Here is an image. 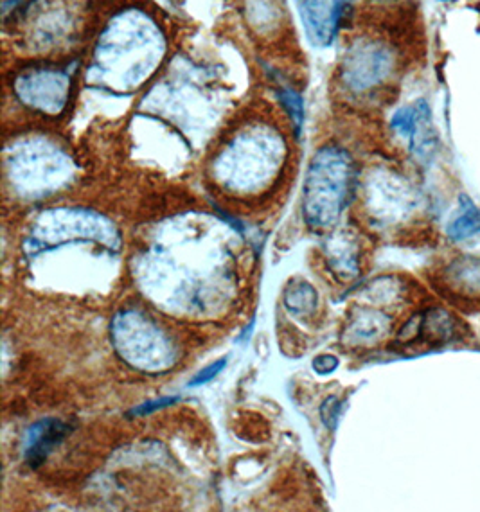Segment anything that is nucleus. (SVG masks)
<instances>
[{
    "label": "nucleus",
    "mask_w": 480,
    "mask_h": 512,
    "mask_svg": "<svg viewBox=\"0 0 480 512\" xmlns=\"http://www.w3.org/2000/svg\"><path fill=\"white\" fill-rule=\"evenodd\" d=\"M177 398H162L159 401H150V403H144L141 407L134 408L130 414L132 415H148L160 410V408L168 407L171 403H175Z\"/></svg>",
    "instance_id": "6ab92c4d"
},
{
    "label": "nucleus",
    "mask_w": 480,
    "mask_h": 512,
    "mask_svg": "<svg viewBox=\"0 0 480 512\" xmlns=\"http://www.w3.org/2000/svg\"><path fill=\"white\" fill-rule=\"evenodd\" d=\"M340 412H342V403L337 396H331V398L324 401V405L320 407V419L322 423L328 426L329 430H335L337 428L338 419H340Z\"/></svg>",
    "instance_id": "dca6fc26"
},
{
    "label": "nucleus",
    "mask_w": 480,
    "mask_h": 512,
    "mask_svg": "<svg viewBox=\"0 0 480 512\" xmlns=\"http://www.w3.org/2000/svg\"><path fill=\"white\" fill-rule=\"evenodd\" d=\"M463 335V322L454 313L448 309L430 308L421 317L412 318L400 338L405 344L419 340L427 345H445L452 344Z\"/></svg>",
    "instance_id": "9d476101"
},
{
    "label": "nucleus",
    "mask_w": 480,
    "mask_h": 512,
    "mask_svg": "<svg viewBox=\"0 0 480 512\" xmlns=\"http://www.w3.org/2000/svg\"><path fill=\"white\" fill-rule=\"evenodd\" d=\"M317 293L310 284L301 283L295 288L286 290V309H290L295 315H308L317 306Z\"/></svg>",
    "instance_id": "4468645a"
},
{
    "label": "nucleus",
    "mask_w": 480,
    "mask_h": 512,
    "mask_svg": "<svg viewBox=\"0 0 480 512\" xmlns=\"http://www.w3.org/2000/svg\"><path fill=\"white\" fill-rule=\"evenodd\" d=\"M168 51V35L152 13L121 9L99 31L87 76L101 89L128 94L152 80Z\"/></svg>",
    "instance_id": "f257e3e1"
},
{
    "label": "nucleus",
    "mask_w": 480,
    "mask_h": 512,
    "mask_svg": "<svg viewBox=\"0 0 480 512\" xmlns=\"http://www.w3.org/2000/svg\"><path fill=\"white\" fill-rule=\"evenodd\" d=\"M279 99L283 101L286 110L290 112V117H292V121H294L295 124V130H297V133L301 132L304 119L303 99H301V96H299L297 92L290 89L283 90V92L279 94Z\"/></svg>",
    "instance_id": "2eb2a0df"
},
{
    "label": "nucleus",
    "mask_w": 480,
    "mask_h": 512,
    "mask_svg": "<svg viewBox=\"0 0 480 512\" xmlns=\"http://www.w3.org/2000/svg\"><path fill=\"white\" fill-rule=\"evenodd\" d=\"M479 232L480 207H475L472 202H468L466 207L463 205V211L459 212L448 225V236L454 241H463V239L473 238Z\"/></svg>",
    "instance_id": "ddd939ff"
},
{
    "label": "nucleus",
    "mask_w": 480,
    "mask_h": 512,
    "mask_svg": "<svg viewBox=\"0 0 480 512\" xmlns=\"http://www.w3.org/2000/svg\"><path fill=\"white\" fill-rule=\"evenodd\" d=\"M71 426L58 419H45L33 424L24 439V459L31 468H38L54 448L69 435Z\"/></svg>",
    "instance_id": "f8f14e48"
},
{
    "label": "nucleus",
    "mask_w": 480,
    "mask_h": 512,
    "mask_svg": "<svg viewBox=\"0 0 480 512\" xmlns=\"http://www.w3.org/2000/svg\"><path fill=\"white\" fill-rule=\"evenodd\" d=\"M225 365H227L225 358L218 360V362L211 363L209 367H205L204 371L198 372L195 378L189 381V387H200V385H205V383L214 380V378L225 369Z\"/></svg>",
    "instance_id": "f3484780"
},
{
    "label": "nucleus",
    "mask_w": 480,
    "mask_h": 512,
    "mask_svg": "<svg viewBox=\"0 0 480 512\" xmlns=\"http://www.w3.org/2000/svg\"><path fill=\"white\" fill-rule=\"evenodd\" d=\"M13 180L29 191H47L71 175V160L53 142L24 141L8 157Z\"/></svg>",
    "instance_id": "39448f33"
},
{
    "label": "nucleus",
    "mask_w": 480,
    "mask_h": 512,
    "mask_svg": "<svg viewBox=\"0 0 480 512\" xmlns=\"http://www.w3.org/2000/svg\"><path fill=\"white\" fill-rule=\"evenodd\" d=\"M394 72V56L387 45L364 40L353 45L340 65L346 89L356 94L382 87Z\"/></svg>",
    "instance_id": "0eeeda50"
},
{
    "label": "nucleus",
    "mask_w": 480,
    "mask_h": 512,
    "mask_svg": "<svg viewBox=\"0 0 480 512\" xmlns=\"http://www.w3.org/2000/svg\"><path fill=\"white\" fill-rule=\"evenodd\" d=\"M446 293L454 301L480 304V257H459L443 272Z\"/></svg>",
    "instance_id": "9b49d317"
},
{
    "label": "nucleus",
    "mask_w": 480,
    "mask_h": 512,
    "mask_svg": "<svg viewBox=\"0 0 480 512\" xmlns=\"http://www.w3.org/2000/svg\"><path fill=\"white\" fill-rule=\"evenodd\" d=\"M353 187V160L338 146H324L313 157L304 182V218L328 227L346 209Z\"/></svg>",
    "instance_id": "7ed1b4c3"
},
{
    "label": "nucleus",
    "mask_w": 480,
    "mask_h": 512,
    "mask_svg": "<svg viewBox=\"0 0 480 512\" xmlns=\"http://www.w3.org/2000/svg\"><path fill=\"white\" fill-rule=\"evenodd\" d=\"M338 360L331 354H320L313 360V371L320 376H328L333 371H337Z\"/></svg>",
    "instance_id": "a211bd4d"
},
{
    "label": "nucleus",
    "mask_w": 480,
    "mask_h": 512,
    "mask_svg": "<svg viewBox=\"0 0 480 512\" xmlns=\"http://www.w3.org/2000/svg\"><path fill=\"white\" fill-rule=\"evenodd\" d=\"M443 2H454V0H443Z\"/></svg>",
    "instance_id": "aec40b11"
},
{
    "label": "nucleus",
    "mask_w": 480,
    "mask_h": 512,
    "mask_svg": "<svg viewBox=\"0 0 480 512\" xmlns=\"http://www.w3.org/2000/svg\"><path fill=\"white\" fill-rule=\"evenodd\" d=\"M392 130L409 141L410 151L421 159H430L437 146L436 126L425 101L403 106L392 117Z\"/></svg>",
    "instance_id": "1a4fd4ad"
},
{
    "label": "nucleus",
    "mask_w": 480,
    "mask_h": 512,
    "mask_svg": "<svg viewBox=\"0 0 480 512\" xmlns=\"http://www.w3.org/2000/svg\"><path fill=\"white\" fill-rule=\"evenodd\" d=\"M114 347L126 362L143 371H162L173 362V347L159 326L135 311L119 313L112 327Z\"/></svg>",
    "instance_id": "20e7f679"
},
{
    "label": "nucleus",
    "mask_w": 480,
    "mask_h": 512,
    "mask_svg": "<svg viewBox=\"0 0 480 512\" xmlns=\"http://www.w3.org/2000/svg\"><path fill=\"white\" fill-rule=\"evenodd\" d=\"M13 92L22 105L38 114L60 115L72 96L71 67L36 65L17 74Z\"/></svg>",
    "instance_id": "423d86ee"
},
{
    "label": "nucleus",
    "mask_w": 480,
    "mask_h": 512,
    "mask_svg": "<svg viewBox=\"0 0 480 512\" xmlns=\"http://www.w3.org/2000/svg\"><path fill=\"white\" fill-rule=\"evenodd\" d=\"M304 33L317 47H328L337 38L349 13L347 0H297Z\"/></svg>",
    "instance_id": "6e6552de"
},
{
    "label": "nucleus",
    "mask_w": 480,
    "mask_h": 512,
    "mask_svg": "<svg viewBox=\"0 0 480 512\" xmlns=\"http://www.w3.org/2000/svg\"><path fill=\"white\" fill-rule=\"evenodd\" d=\"M285 160V142L270 128L236 133L214 159V177L234 191H254L276 175Z\"/></svg>",
    "instance_id": "f03ea898"
}]
</instances>
